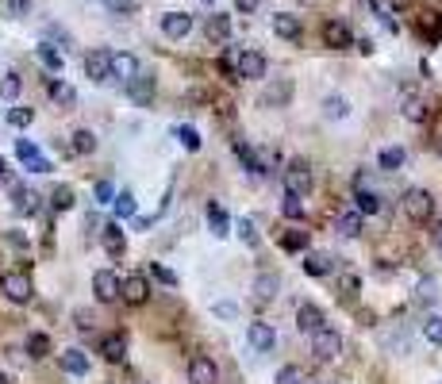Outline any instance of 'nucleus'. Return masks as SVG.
<instances>
[{"instance_id":"obj_1","label":"nucleus","mask_w":442,"mask_h":384,"mask_svg":"<svg viewBox=\"0 0 442 384\" xmlns=\"http://www.w3.org/2000/svg\"><path fill=\"white\" fill-rule=\"evenodd\" d=\"M400 208H404V216L412 219V223H427V219L435 216V196L427 189H404Z\"/></svg>"},{"instance_id":"obj_2","label":"nucleus","mask_w":442,"mask_h":384,"mask_svg":"<svg viewBox=\"0 0 442 384\" xmlns=\"http://www.w3.org/2000/svg\"><path fill=\"white\" fill-rule=\"evenodd\" d=\"M281 185L289 196H308L312 192V169H308L304 158H292L289 166L281 169Z\"/></svg>"},{"instance_id":"obj_3","label":"nucleus","mask_w":442,"mask_h":384,"mask_svg":"<svg viewBox=\"0 0 442 384\" xmlns=\"http://www.w3.org/2000/svg\"><path fill=\"white\" fill-rule=\"evenodd\" d=\"M93 292L100 304H116V300H124V277H116V269H96Z\"/></svg>"},{"instance_id":"obj_4","label":"nucleus","mask_w":442,"mask_h":384,"mask_svg":"<svg viewBox=\"0 0 442 384\" xmlns=\"http://www.w3.org/2000/svg\"><path fill=\"white\" fill-rule=\"evenodd\" d=\"M0 292H4L12 304H31V296H35V284H31L27 273H20V269H12V273L0 277Z\"/></svg>"},{"instance_id":"obj_5","label":"nucleus","mask_w":442,"mask_h":384,"mask_svg":"<svg viewBox=\"0 0 442 384\" xmlns=\"http://www.w3.org/2000/svg\"><path fill=\"white\" fill-rule=\"evenodd\" d=\"M312 354L319 362H334V357L342 354V334L334 331V326H323L319 334H312Z\"/></svg>"},{"instance_id":"obj_6","label":"nucleus","mask_w":442,"mask_h":384,"mask_svg":"<svg viewBox=\"0 0 442 384\" xmlns=\"http://www.w3.org/2000/svg\"><path fill=\"white\" fill-rule=\"evenodd\" d=\"M247 342H250V350H254V354H269V350L277 346V331H273V323L254 319V323L247 326Z\"/></svg>"},{"instance_id":"obj_7","label":"nucleus","mask_w":442,"mask_h":384,"mask_svg":"<svg viewBox=\"0 0 442 384\" xmlns=\"http://www.w3.org/2000/svg\"><path fill=\"white\" fill-rule=\"evenodd\" d=\"M85 77L93 81V85H104V81H112V54L108 51H93L85 54Z\"/></svg>"},{"instance_id":"obj_8","label":"nucleus","mask_w":442,"mask_h":384,"mask_svg":"<svg viewBox=\"0 0 442 384\" xmlns=\"http://www.w3.org/2000/svg\"><path fill=\"white\" fill-rule=\"evenodd\" d=\"M266 54L261 51H254V46H247V51H239V77H247V81H261L266 77Z\"/></svg>"},{"instance_id":"obj_9","label":"nucleus","mask_w":442,"mask_h":384,"mask_svg":"<svg viewBox=\"0 0 442 384\" xmlns=\"http://www.w3.org/2000/svg\"><path fill=\"white\" fill-rule=\"evenodd\" d=\"M189 384H219V365L208 354H196L189 362Z\"/></svg>"},{"instance_id":"obj_10","label":"nucleus","mask_w":442,"mask_h":384,"mask_svg":"<svg viewBox=\"0 0 442 384\" xmlns=\"http://www.w3.org/2000/svg\"><path fill=\"white\" fill-rule=\"evenodd\" d=\"M146 300H150V281H146L143 273H131V277H124V304H131V307H143Z\"/></svg>"},{"instance_id":"obj_11","label":"nucleus","mask_w":442,"mask_h":384,"mask_svg":"<svg viewBox=\"0 0 442 384\" xmlns=\"http://www.w3.org/2000/svg\"><path fill=\"white\" fill-rule=\"evenodd\" d=\"M112 77H116V81H124V85H131L135 77H143V65H138L135 54L119 51V54H112Z\"/></svg>"},{"instance_id":"obj_12","label":"nucleus","mask_w":442,"mask_h":384,"mask_svg":"<svg viewBox=\"0 0 442 384\" xmlns=\"http://www.w3.org/2000/svg\"><path fill=\"white\" fill-rule=\"evenodd\" d=\"M8 189H12V204H15V211H20V216H35V211L43 208V200H39L35 189H23V185L12 181V177H8Z\"/></svg>"},{"instance_id":"obj_13","label":"nucleus","mask_w":442,"mask_h":384,"mask_svg":"<svg viewBox=\"0 0 442 384\" xmlns=\"http://www.w3.org/2000/svg\"><path fill=\"white\" fill-rule=\"evenodd\" d=\"M327 326V315L319 312L316 304H300L297 307V331H304V334H319Z\"/></svg>"},{"instance_id":"obj_14","label":"nucleus","mask_w":442,"mask_h":384,"mask_svg":"<svg viewBox=\"0 0 442 384\" xmlns=\"http://www.w3.org/2000/svg\"><path fill=\"white\" fill-rule=\"evenodd\" d=\"M193 31V15L189 12H166L162 15V35L166 39H185Z\"/></svg>"},{"instance_id":"obj_15","label":"nucleus","mask_w":442,"mask_h":384,"mask_svg":"<svg viewBox=\"0 0 442 384\" xmlns=\"http://www.w3.org/2000/svg\"><path fill=\"white\" fill-rule=\"evenodd\" d=\"M323 43L331 46V51H346V46H354L358 39L350 35V27H346V23L331 20V23H327V27H323Z\"/></svg>"},{"instance_id":"obj_16","label":"nucleus","mask_w":442,"mask_h":384,"mask_svg":"<svg viewBox=\"0 0 442 384\" xmlns=\"http://www.w3.org/2000/svg\"><path fill=\"white\" fill-rule=\"evenodd\" d=\"M334 227H339V234L342 239H358L362 234V227H365V216L358 208H350V211H339V219H334Z\"/></svg>"},{"instance_id":"obj_17","label":"nucleus","mask_w":442,"mask_h":384,"mask_svg":"<svg viewBox=\"0 0 442 384\" xmlns=\"http://www.w3.org/2000/svg\"><path fill=\"white\" fill-rule=\"evenodd\" d=\"M304 273L308 277H331L334 273V258L319 254V250H308V254H304Z\"/></svg>"},{"instance_id":"obj_18","label":"nucleus","mask_w":442,"mask_h":384,"mask_svg":"<svg viewBox=\"0 0 442 384\" xmlns=\"http://www.w3.org/2000/svg\"><path fill=\"white\" fill-rule=\"evenodd\" d=\"M104 250H108L112 258H119L127 250V234H124V227L112 219V223H104Z\"/></svg>"},{"instance_id":"obj_19","label":"nucleus","mask_w":442,"mask_h":384,"mask_svg":"<svg viewBox=\"0 0 442 384\" xmlns=\"http://www.w3.org/2000/svg\"><path fill=\"white\" fill-rule=\"evenodd\" d=\"M100 357L104 362H112V365H119L127 357V338L124 334H108V338L100 342Z\"/></svg>"},{"instance_id":"obj_20","label":"nucleus","mask_w":442,"mask_h":384,"mask_svg":"<svg viewBox=\"0 0 442 384\" xmlns=\"http://www.w3.org/2000/svg\"><path fill=\"white\" fill-rule=\"evenodd\" d=\"M273 31H277L281 39H300V15L277 12V15H273Z\"/></svg>"},{"instance_id":"obj_21","label":"nucleus","mask_w":442,"mask_h":384,"mask_svg":"<svg viewBox=\"0 0 442 384\" xmlns=\"http://www.w3.org/2000/svg\"><path fill=\"white\" fill-rule=\"evenodd\" d=\"M62 369L73 373V377H85V373H89V354H85V350H65V354H62Z\"/></svg>"},{"instance_id":"obj_22","label":"nucleus","mask_w":442,"mask_h":384,"mask_svg":"<svg viewBox=\"0 0 442 384\" xmlns=\"http://www.w3.org/2000/svg\"><path fill=\"white\" fill-rule=\"evenodd\" d=\"M127 96H131L135 104H150V96H154V81L146 77V73H143V77H135V81L127 85Z\"/></svg>"},{"instance_id":"obj_23","label":"nucleus","mask_w":442,"mask_h":384,"mask_svg":"<svg viewBox=\"0 0 442 384\" xmlns=\"http://www.w3.org/2000/svg\"><path fill=\"white\" fill-rule=\"evenodd\" d=\"M354 208L362 211V216H377V211H381V196L370 192V189H354Z\"/></svg>"},{"instance_id":"obj_24","label":"nucleus","mask_w":442,"mask_h":384,"mask_svg":"<svg viewBox=\"0 0 442 384\" xmlns=\"http://www.w3.org/2000/svg\"><path fill=\"white\" fill-rule=\"evenodd\" d=\"M208 39H216V43H227L231 39V15H208Z\"/></svg>"},{"instance_id":"obj_25","label":"nucleus","mask_w":442,"mask_h":384,"mask_svg":"<svg viewBox=\"0 0 442 384\" xmlns=\"http://www.w3.org/2000/svg\"><path fill=\"white\" fill-rule=\"evenodd\" d=\"M404 161H408L404 146H384V150L377 154V166H381V169H389V173H392V169H400Z\"/></svg>"},{"instance_id":"obj_26","label":"nucleus","mask_w":442,"mask_h":384,"mask_svg":"<svg viewBox=\"0 0 442 384\" xmlns=\"http://www.w3.org/2000/svg\"><path fill=\"white\" fill-rule=\"evenodd\" d=\"M289 96H292V85H289V81H277V85L261 96V104H269V108H285V104H289Z\"/></svg>"},{"instance_id":"obj_27","label":"nucleus","mask_w":442,"mask_h":384,"mask_svg":"<svg viewBox=\"0 0 442 384\" xmlns=\"http://www.w3.org/2000/svg\"><path fill=\"white\" fill-rule=\"evenodd\" d=\"M35 54H39V62H43L46 69H51V77H54V73H62V65H65V62H62V54L54 51L51 43H39V46H35Z\"/></svg>"},{"instance_id":"obj_28","label":"nucleus","mask_w":442,"mask_h":384,"mask_svg":"<svg viewBox=\"0 0 442 384\" xmlns=\"http://www.w3.org/2000/svg\"><path fill=\"white\" fill-rule=\"evenodd\" d=\"M277 289H281L277 273H258V281H254V292H258V300H273Z\"/></svg>"},{"instance_id":"obj_29","label":"nucleus","mask_w":442,"mask_h":384,"mask_svg":"<svg viewBox=\"0 0 442 384\" xmlns=\"http://www.w3.org/2000/svg\"><path fill=\"white\" fill-rule=\"evenodd\" d=\"M23 350H27V354L39 362V357L51 354V338H46V334H39V331H31V334H27V342H23Z\"/></svg>"},{"instance_id":"obj_30","label":"nucleus","mask_w":442,"mask_h":384,"mask_svg":"<svg viewBox=\"0 0 442 384\" xmlns=\"http://www.w3.org/2000/svg\"><path fill=\"white\" fill-rule=\"evenodd\" d=\"M323 116L327 119H346L350 116V100H346V96H327V100H323Z\"/></svg>"},{"instance_id":"obj_31","label":"nucleus","mask_w":442,"mask_h":384,"mask_svg":"<svg viewBox=\"0 0 442 384\" xmlns=\"http://www.w3.org/2000/svg\"><path fill=\"white\" fill-rule=\"evenodd\" d=\"M281 250H285V254H300V250H308V231H285L281 234Z\"/></svg>"},{"instance_id":"obj_32","label":"nucleus","mask_w":442,"mask_h":384,"mask_svg":"<svg viewBox=\"0 0 442 384\" xmlns=\"http://www.w3.org/2000/svg\"><path fill=\"white\" fill-rule=\"evenodd\" d=\"M281 216H285V219H292V223H300V219H304V196H289V192H285V200H281Z\"/></svg>"},{"instance_id":"obj_33","label":"nucleus","mask_w":442,"mask_h":384,"mask_svg":"<svg viewBox=\"0 0 442 384\" xmlns=\"http://www.w3.org/2000/svg\"><path fill=\"white\" fill-rule=\"evenodd\" d=\"M70 146H73V154H93L96 150V135H93V131H85V127H77Z\"/></svg>"},{"instance_id":"obj_34","label":"nucleus","mask_w":442,"mask_h":384,"mask_svg":"<svg viewBox=\"0 0 442 384\" xmlns=\"http://www.w3.org/2000/svg\"><path fill=\"white\" fill-rule=\"evenodd\" d=\"M20 93H23V77L20 73H4V81H0V100H15Z\"/></svg>"},{"instance_id":"obj_35","label":"nucleus","mask_w":442,"mask_h":384,"mask_svg":"<svg viewBox=\"0 0 442 384\" xmlns=\"http://www.w3.org/2000/svg\"><path fill=\"white\" fill-rule=\"evenodd\" d=\"M208 219H212V234H216V239H227V216H223V208H219V204H208Z\"/></svg>"},{"instance_id":"obj_36","label":"nucleus","mask_w":442,"mask_h":384,"mask_svg":"<svg viewBox=\"0 0 442 384\" xmlns=\"http://www.w3.org/2000/svg\"><path fill=\"white\" fill-rule=\"evenodd\" d=\"M51 208H54V211H70V208H73V189H70V185H54Z\"/></svg>"},{"instance_id":"obj_37","label":"nucleus","mask_w":442,"mask_h":384,"mask_svg":"<svg viewBox=\"0 0 442 384\" xmlns=\"http://www.w3.org/2000/svg\"><path fill=\"white\" fill-rule=\"evenodd\" d=\"M46 93H51L58 104H65V108L73 104V88L65 85V81H58V77H51V81H46Z\"/></svg>"},{"instance_id":"obj_38","label":"nucleus","mask_w":442,"mask_h":384,"mask_svg":"<svg viewBox=\"0 0 442 384\" xmlns=\"http://www.w3.org/2000/svg\"><path fill=\"white\" fill-rule=\"evenodd\" d=\"M404 116L412 119V124H423V119H427V104H423L420 96H404Z\"/></svg>"},{"instance_id":"obj_39","label":"nucleus","mask_w":442,"mask_h":384,"mask_svg":"<svg viewBox=\"0 0 442 384\" xmlns=\"http://www.w3.org/2000/svg\"><path fill=\"white\" fill-rule=\"evenodd\" d=\"M235 227H239V239L247 242V246H261V234L254 231V219H247V216H242V219H239V223H235Z\"/></svg>"},{"instance_id":"obj_40","label":"nucleus","mask_w":442,"mask_h":384,"mask_svg":"<svg viewBox=\"0 0 442 384\" xmlns=\"http://www.w3.org/2000/svg\"><path fill=\"white\" fill-rule=\"evenodd\" d=\"M174 135H177V138H181V146H185V150H193V154H196V150H200V135H196V127H189V124H181V127H177V131H174Z\"/></svg>"},{"instance_id":"obj_41","label":"nucleus","mask_w":442,"mask_h":384,"mask_svg":"<svg viewBox=\"0 0 442 384\" xmlns=\"http://www.w3.org/2000/svg\"><path fill=\"white\" fill-rule=\"evenodd\" d=\"M423 338H427L431 346H442V315H431V319L423 323Z\"/></svg>"},{"instance_id":"obj_42","label":"nucleus","mask_w":442,"mask_h":384,"mask_svg":"<svg viewBox=\"0 0 442 384\" xmlns=\"http://www.w3.org/2000/svg\"><path fill=\"white\" fill-rule=\"evenodd\" d=\"M31 119H35V112H31L27 104H20V108L8 112V124H12V127H31Z\"/></svg>"},{"instance_id":"obj_43","label":"nucleus","mask_w":442,"mask_h":384,"mask_svg":"<svg viewBox=\"0 0 442 384\" xmlns=\"http://www.w3.org/2000/svg\"><path fill=\"white\" fill-rule=\"evenodd\" d=\"M277 384H304L300 365H281V369H277Z\"/></svg>"},{"instance_id":"obj_44","label":"nucleus","mask_w":442,"mask_h":384,"mask_svg":"<svg viewBox=\"0 0 442 384\" xmlns=\"http://www.w3.org/2000/svg\"><path fill=\"white\" fill-rule=\"evenodd\" d=\"M93 196H96V204H116V185H112V181H96Z\"/></svg>"},{"instance_id":"obj_45","label":"nucleus","mask_w":442,"mask_h":384,"mask_svg":"<svg viewBox=\"0 0 442 384\" xmlns=\"http://www.w3.org/2000/svg\"><path fill=\"white\" fill-rule=\"evenodd\" d=\"M15 158H20V161H35L39 158V146L27 143V138H20V143H15Z\"/></svg>"},{"instance_id":"obj_46","label":"nucleus","mask_w":442,"mask_h":384,"mask_svg":"<svg viewBox=\"0 0 442 384\" xmlns=\"http://www.w3.org/2000/svg\"><path fill=\"white\" fill-rule=\"evenodd\" d=\"M116 216H135V196H131V192H119L116 196Z\"/></svg>"},{"instance_id":"obj_47","label":"nucleus","mask_w":442,"mask_h":384,"mask_svg":"<svg viewBox=\"0 0 442 384\" xmlns=\"http://www.w3.org/2000/svg\"><path fill=\"white\" fill-rule=\"evenodd\" d=\"M339 289H342V296H358V289H362V281H358L354 273H342V277H339Z\"/></svg>"},{"instance_id":"obj_48","label":"nucleus","mask_w":442,"mask_h":384,"mask_svg":"<svg viewBox=\"0 0 442 384\" xmlns=\"http://www.w3.org/2000/svg\"><path fill=\"white\" fill-rule=\"evenodd\" d=\"M435 281H420V289H415V300H420V304H435Z\"/></svg>"},{"instance_id":"obj_49","label":"nucleus","mask_w":442,"mask_h":384,"mask_svg":"<svg viewBox=\"0 0 442 384\" xmlns=\"http://www.w3.org/2000/svg\"><path fill=\"white\" fill-rule=\"evenodd\" d=\"M108 4V12H116V15H131L135 12V0H104Z\"/></svg>"},{"instance_id":"obj_50","label":"nucleus","mask_w":442,"mask_h":384,"mask_svg":"<svg viewBox=\"0 0 442 384\" xmlns=\"http://www.w3.org/2000/svg\"><path fill=\"white\" fill-rule=\"evenodd\" d=\"M150 273L158 277L162 284H169V289H174V284H177V273H169V269H162V265H150Z\"/></svg>"},{"instance_id":"obj_51","label":"nucleus","mask_w":442,"mask_h":384,"mask_svg":"<svg viewBox=\"0 0 442 384\" xmlns=\"http://www.w3.org/2000/svg\"><path fill=\"white\" fill-rule=\"evenodd\" d=\"M212 312H216L219 319H239V307H235V304H216Z\"/></svg>"},{"instance_id":"obj_52","label":"nucleus","mask_w":442,"mask_h":384,"mask_svg":"<svg viewBox=\"0 0 442 384\" xmlns=\"http://www.w3.org/2000/svg\"><path fill=\"white\" fill-rule=\"evenodd\" d=\"M8 12H12V15H27L31 12V0H8Z\"/></svg>"},{"instance_id":"obj_53","label":"nucleus","mask_w":442,"mask_h":384,"mask_svg":"<svg viewBox=\"0 0 442 384\" xmlns=\"http://www.w3.org/2000/svg\"><path fill=\"white\" fill-rule=\"evenodd\" d=\"M27 169H31V173H51V161H46L43 154H39L35 161H27Z\"/></svg>"},{"instance_id":"obj_54","label":"nucleus","mask_w":442,"mask_h":384,"mask_svg":"<svg viewBox=\"0 0 442 384\" xmlns=\"http://www.w3.org/2000/svg\"><path fill=\"white\" fill-rule=\"evenodd\" d=\"M258 4H261V0H235V8H239V12H254Z\"/></svg>"},{"instance_id":"obj_55","label":"nucleus","mask_w":442,"mask_h":384,"mask_svg":"<svg viewBox=\"0 0 442 384\" xmlns=\"http://www.w3.org/2000/svg\"><path fill=\"white\" fill-rule=\"evenodd\" d=\"M354 46H358V51H362V54H373V43H370V39H358Z\"/></svg>"},{"instance_id":"obj_56","label":"nucleus","mask_w":442,"mask_h":384,"mask_svg":"<svg viewBox=\"0 0 442 384\" xmlns=\"http://www.w3.org/2000/svg\"><path fill=\"white\" fill-rule=\"evenodd\" d=\"M431 239H435V246L442 250V223H435V231H431Z\"/></svg>"},{"instance_id":"obj_57","label":"nucleus","mask_w":442,"mask_h":384,"mask_svg":"<svg viewBox=\"0 0 442 384\" xmlns=\"http://www.w3.org/2000/svg\"><path fill=\"white\" fill-rule=\"evenodd\" d=\"M412 0H389V8H408Z\"/></svg>"},{"instance_id":"obj_58","label":"nucleus","mask_w":442,"mask_h":384,"mask_svg":"<svg viewBox=\"0 0 442 384\" xmlns=\"http://www.w3.org/2000/svg\"><path fill=\"white\" fill-rule=\"evenodd\" d=\"M0 181H8V166H4V158H0Z\"/></svg>"},{"instance_id":"obj_59","label":"nucleus","mask_w":442,"mask_h":384,"mask_svg":"<svg viewBox=\"0 0 442 384\" xmlns=\"http://www.w3.org/2000/svg\"><path fill=\"white\" fill-rule=\"evenodd\" d=\"M435 146H438V154H442V135H438V143H435Z\"/></svg>"},{"instance_id":"obj_60","label":"nucleus","mask_w":442,"mask_h":384,"mask_svg":"<svg viewBox=\"0 0 442 384\" xmlns=\"http://www.w3.org/2000/svg\"><path fill=\"white\" fill-rule=\"evenodd\" d=\"M0 384H12V380H8V377H0Z\"/></svg>"},{"instance_id":"obj_61","label":"nucleus","mask_w":442,"mask_h":384,"mask_svg":"<svg viewBox=\"0 0 442 384\" xmlns=\"http://www.w3.org/2000/svg\"><path fill=\"white\" fill-rule=\"evenodd\" d=\"M204 4H216V0H204Z\"/></svg>"}]
</instances>
